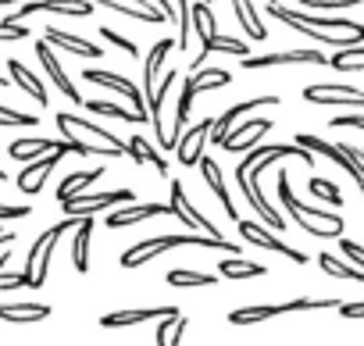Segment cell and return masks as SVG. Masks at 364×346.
Instances as JSON below:
<instances>
[{"instance_id":"ffe728a7","label":"cell","mask_w":364,"mask_h":346,"mask_svg":"<svg viewBox=\"0 0 364 346\" xmlns=\"http://www.w3.org/2000/svg\"><path fill=\"white\" fill-rule=\"evenodd\" d=\"M125 157H129L132 164H154L157 175H161V179H168V164H164L161 150H157L143 132H132V136L125 139Z\"/></svg>"},{"instance_id":"2e32d148","label":"cell","mask_w":364,"mask_h":346,"mask_svg":"<svg viewBox=\"0 0 364 346\" xmlns=\"http://www.w3.org/2000/svg\"><path fill=\"white\" fill-rule=\"evenodd\" d=\"M36 58H40V65H43V72H47V79L54 82V90L58 93H65L72 104H82V93L72 86V79H68V72L61 68V61H58V54H54V47L47 43V40H40L36 43Z\"/></svg>"},{"instance_id":"c3c4849f","label":"cell","mask_w":364,"mask_h":346,"mask_svg":"<svg viewBox=\"0 0 364 346\" xmlns=\"http://www.w3.org/2000/svg\"><path fill=\"white\" fill-rule=\"evenodd\" d=\"M15 243V232L11 229H0V247H11Z\"/></svg>"},{"instance_id":"e575fe53","label":"cell","mask_w":364,"mask_h":346,"mask_svg":"<svg viewBox=\"0 0 364 346\" xmlns=\"http://www.w3.org/2000/svg\"><path fill=\"white\" fill-rule=\"evenodd\" d=\"M164 282H168V286H178V289H193V286H215V282H218V275L178 268V271H168V275H164Z\"/></svg>"},{"instance_id":"b9f144b4","label":"cell","mask_w":364,"mask_h":346,"mask_svg":"<svg viewBox=\"0 0 364 346\" xmlns=\"http://www.w3.org/2000/svg\"><path fill=\"white\" fill-rule=\"evenodd\" d=\"M26 36L29 29H22V22H0V43H18Z\"/></svg>"},{"instance_id":"7402d4cb","label":"cell","mask_w":364,"mask_h":346,"mask_svg":"<svg viewBox=\"0 0 364 346\" xmlns=\"http://www.w3.org/2000/svg\"><path fill=\"white\" fill-rule=\"evenodd\" d=\"M161 215H168V204H129L122 211H107V229H125V225L150 222V218H161Z\"/></svg>"},{"instance_id":"1f68e13d","label":"cell","mask_w":364,"mask_h":346,"mask_svg":"<svg viewBox=\"0 0 364 346\" xmlns=\"http://www.w3.org/2000/svg\"><path fill=\"white\" fill-rule=\"evenodd\" d=\"M218 275L222 279H261V275H268V268L257 261H247V257H222Z\"/></svg>"},{"instance_id":"60d3db41","label":"cell","mask_w":364,"mask_h":346,"mask_svg":"<svg viewBox=\"0 0 364 346\" xmlns=\"http://www.w3.org/2000/svg\"><path fill=\"white\" fill-rule=\"evenodd\" d=\"M29 289V279L22 271H8V268H0V293H11V289Z\"/></svg>"},{"instance_id":"4316f807","label":"cell","mask_w":364,"mask_h":346,"mask_svg":"<svg viewBox=\"0 0 364 346\" xmlns=\"http://www.w3.org/2000/svg\"><path fill=\"white\" fill-rule=\"evenodd\" d=\"M232 15H236L240 29L250 40H268V29H264V22H261V15L254 8V0H232Z\"/></svg>"},{"instance_id":"9a60e30c","label":"cell","mask_w":364,"mask_h":346,"mask_svg":"<svg viewBox=\"0 0 364 346\" xmlns=\"http://www.w3.org/2000/svg\"><path fill=\"white\" fill-rule=\"evenodd\" d=\"M247 72L257 68H286V65H328L321 50H282V54H264V58H240Z\"/></svg>"},{"instance_id":"7a4b0ae2","label":"cell","mask_w":364,"mask_h":346,"mask_svg":"<svg viewBox=\"0 0 364 346\" xmlns=\"http://www.w3.org/2000/svg\"><path fill=\"white\" fill-rule=\"evenodd\" d=\"M54 125H58V132H61V139H68V143H82L86 146V157H111V161H122L125 157V143L122 139H114L107 129H100V125H93V121H86V118H79V114H65V111H54Z\"/></svg>"},{"instance_id":"f546056e","label":"cell","mask_w":364,"mask_h":346,"mask_svg":"<svg viewBox=\"0 0 364 346\" xmlns=\"http://www.w3.org/2000/svg\"><path fill=\"white\" fill-rule=\"evenodd\" d=\"M104 175V168H90V171H68V175L61 179V186H58V204L61 200H68V197H79V193H86L97 179Z\"/></svg>"},{"instance_id":"d6986e66","label":"cell","mask_w":364,"mask_h":346,"mask_svg":"<svg viewBox=\"0 0 364 346\" xmlns=\"http://www.w3.org/2000/svg\"><path fill=\"white\" fill-rule=\"evenodd\" d=\"M93 4L107 8V11H118L125 18H136V22H146V26H164L168 18L150 4V0H93Z\"/></svg>"},{"instance_id":"30bf717a","label":"cell","mask_w":364,"mask_h":346,"mask_svg":"<svg viewBox=\"0 0 364 346\" xmlns=\"http://www.w3.org/2000/svg\"><path fill=\"white\" fill-rule=\"evenodd\" d=\"M61 157H65V150H50V153H43V157L29 161V164L18 171L15 186H18L26 197H40V193H43V186H47V179H50V171H58Z\"/></svg>"},{"instance_id":"74e56055","label":"cell","mask_w":364,"mask_h":346,"mask_svg":"<svg viewBox=\"0 0 364 346\" xmlns=\"http://www.w3.org/2000/svg\"><path fill=\"white\" fill-rule=\"evenodd\" d=\"M307 190H311L318 200H325V204H332V207H343V193H339L336 183H328V179H311Z\"/></svg>"},{"instance_id":"5bb4252c","label":"cell","mask_w":364,"mask_h":346,"mask_svg":"<svg viewBox=\"0 0 364 346\" xmlns=\"http://www.w3.org/2000/svg\"><path fill=\"white\" fill-rule=\"evenodd\" d=\"M211 129H215V118H200L197 125H190L186 132L178 136L175 150H178V164L193 168L200 157H204V146L211 143Z\"/></svg>"},{"instance_id":"4dcf8cb0","label":"cell","mask_w":364,"mask_h":346,"mask_svg":"<svg viewBox=\"0 0 364 346\" xmlns=\"http://www.w3.org/2000/svg\"><path fill=\"white\" fill-rule=\"evenodd\" d=\"M171 47H175V40H157V43L150 47V54L143 58V82H146V97L154 93V82H157V72H161V65H164V58L171 54Z\"/></svg>"},{"instance_id":"d6a6232c","label":"cell","mask_w":364,"mask_h":346,"mask_svg":"<svg viewBox=\"0 0 364 346\" xmlns=\"http://www.w3.org/2000/svg\"><path fill=\"white\" fill-rule=\"evenodd\" d=\"M318 268H321L325 275H332V279H346V282H357V286H364V271H360L357 264H346V261H339L336 254H318Z\"/></svg>"},{"instance_id":"681fc988","label":"cell","mask_w":364,"mask_h":346,"mask_svg":"<svg viewBox=\"0 0 364 346\" xmlns=\"http://www.w3.org/2000/svg\"><path fill=\"white\" fill-rule=\"evenodd\" d=\"M15 4V0H0V8H11Z\"/></svg>"},{"instance_id":"836d02e7","label":"cell","mask_w":364,"mask_h":346,"mask_svg":"<svg viewBox=\"0 0 364 346\" xmlns=\"http://www.w3.org/2000/svg\"><path fill=\"white\" fill-rule=\"evenodd\" d=\"M190 82L197 93H208V90H222L232 82V72L229 68H193L190 72Z\"/></svg>"},{"instance_id":"603a6c76","label":"cell","mask_w":364,"mask_h":346,"mask_svg":"<svg viewBox=\"0 0 364 346\" xmlns=\"http://www.w3.org/2000/svg\"><path fill=\"white\" fill-rule=\"evenodd\" d=\"M43 40H47L50 47H58V50H68V54H79V58H104V50H100L97 43H90V40H79V36H72V33L58 29V26H47Z\"/></svg>"},{"instance_id":"f5cc1de1","label":"cell","mask_w":364,"mask_h":346,"mask_svg":"<svg viewBox=\"0 0 364 346\" xmlns=\"http://www.w3.org/2000/svg\"><path fill=\"white\" fill-rule=\"evenodd\" d=\"M300 4H304V0H300Z\"/></svg>"},{"instance_id":"f1b7e54d","label":"cell","mask_w":364,"mask_h":346,"mask_svg":"<svg viewBox=\"0 0 364 346\" xmlns=\"http://www.w3.org/2000/svg\"><path fill=\"white\" fill-rule=\"evenodd\" d=\"M186 328H190V318L186 314H171V318H157V332H154V342L157 346H178L182 342V335H186Z\"/></svg>"},{"instance_id":"7dc6e473","label":"cell","mask_w":364,"mask_h":346,"mask_svg":"<svg viewBox=\"0 0 364 346\" xmlns=\"http://www.w3.org/2000/svg\"><path fill=\"white\" fill-rule=\"evenodd\" d=\"M339 318H364V300H353V303H339Z\"/></svg>"},{"instance_id":"6da1fadb","label":"cell","mask_w":364,"mask_h":346,"mask_svg":"<svg viewBox=\"0 0 364 346\" xmlns=\"http://www.w3.org/2000/svg\"><path fill=\"white\" fill-rule=\"evenodd\" d=\"M264 11L272 18H279L282 26L318 40V43H328V47H357L364 43V26L360 22H346V18H328V15H307V11H293L279 0H264Z\"/></svg>"},{"instance_id":"cb8c5ba5","label":"cell","mask_w":364,"mask_h":346,"mask_svg":"<svg viewBox=\"0 0 364 346\" xmlns=\"http://www.w3.org/2000/svg\"><path fill=\"white\" fill-rule=\"evenodd\" d=\"M54 314L50 303H0V321H11V325H36L47 321Z\"/></svg>"},{"instance_id":"3957f363","label":"cell","mask_w":364,"mask_h":346,"mask_svg":"<svg viewBox=\"0 0 364 346\" xmlns=\"http://www.w3.org/2000/svg\"><path fill=\"white\" fill-rule=\"evenodd\" d=\"M279 200H282L286 215L296 222V229H304L307 236H318V239H339L343 236V218L332 215V211H321V207H311V204L296 200L286 171H279Z\"/></svg>"},{"instance_id":"484cf974","label":"cell","mask_w":364,"mask_h":346,"mask_svg":"<svg viewBox=\"0 0 364 346\" xmlns=\"http://www.w3.org/2000/svg\"><path fill=\"white\" fill-rule=\"evenodd\" d=\"M90 239H93V218H79L75 239H72V268L79 275L90 271Z\"/></svg>"},{"instance_id":"9c48e42d","label":"cell","mask_w":364,"mask_h":346,"mask_svg":"<svg viewBox=\"0 0 364 346\" xmlns=\"http://www.w3.org/2000/svg\"><path fill=\"white\" fill-rule=\"evenodd\" d=\"M240 239H243V243H250V247H257V250L282 254V257H289L293 264H307V261H311L304 250L286 247L282 239H275V236H272V229H268V225H261V222H240Z\"/></svg>"},{"instance_id":"d590c367","label":"cell","mask_w":364,"mask_h":346,"mask_svg":"<svg viewBox=\"0 0 364 346\" xmlns=\"http://www.w3.org/2000/svg\"><path fill=\"white\" fill-rule=\"evenodd\" d=\"M232 54V58H250V47L243 43V40H236V36H211V43H208V50H204V58H211V54Z\"/></svg>"},{"instance_id":"ee69618b","label":"cell","mask_w":364,"mask_h":346,"mask_svg":"<svg viewBox=\"0 0 364 346\" xmlns=\"http://www.w3.org/2000/svg\"><path fill=\"white\" fill-rule=\"evenodd\" d=\"M33 207L29 204H0V222H18V218H29Z\"/></svg>"},{"instance_id":"f907efd6","label":"cell","mask_w":364,"mask_h":346,"mask_svg":"<svg viewBox=\"0 0 364 346\" xmlns=\"http://www.w3.org/2000/svg\"><path fill=\"white\" fill-rule=\"evenodd\" d=\"M4 179H8V171H4V168H0V183H4Z\"/></svg>"},{"instance_id":"e0dca14e","label":"cell","mask_w":364,"mask_h":346,"mask_svg":"<svg viewBox=\"0 0 364 346\" xmlns=\"http://www.w3.org/2000/svg\"><path fill=\"white\" fill-rule=\"evenodd\" d=\"M178 314V307H132V310H111L100 314V328H132V325H146L157 318H171Z\"/></svg>"},{"instance_id":"52a82bcc","label":"cell","mask_w":364,"mask_h":346,"mask_svg":"<svg viewBox=\"0 0 364 346\" xmlns=\"http://www.w3.org/2000/svg\"><path fill=\"white\" fill-rule=\"evenodd\" d=\"M93 0H26V4L8 18V22H26L29 15H68V18H90Z\"/></svg>"},{"instance_id":"d4e9b609","label":"cell","mask_w":364,"mask_h":346,"mask_svg":"<svg viewBox=\"0 0 364 346\" xmlns=\"http://www.w3.org/2000/svg\"><path fill=\"white\" fill-rule=\"evenodd\" d=\"M50 150H61V139L36 136V139H15V143L8 146V153H11L15 161H22V164H29V161H36V157L50 153Z\"/></svg>"},{"instance_id":"4fadbf2b","label":"cell","mask_w":364,"mask_h":346,"mask_svg":"<svg viewBox=\"0 0 364 346\" xmlns=\"http://www.w3.org/2000/svg\"><path fill=\"white\" fill-rule=\"evenodd\" d=\"M264 107H279V97H275V93H261V97H254V100H240V104L225 107V114H218V118H215L211 143L218 146V143H222V136H225V132L243 118V114H254V111H264Z\"/></svg>"},{"instance_id":"277c9868","label":"cell","mask_w":364,"mask_h":346,"mask_svg":"<svg viewBox=\"0 0 364 346\" xmlns=\"http://www.w3.org/2000/svg\"><path fill=\"white\" fill-rule=\"evenodd\" d=\"M75 225H79V218H65V222L43 229V232L33 239V247H29V254H26V268H22V275L29 279V289H43V286H47L54 247H58V239H61L68 229H75Z\"/></svg>"},{"instance_id":"8fae6325","label":"cell","mask_w":364,"mask_h":346,"mask_svg":"<svg viewBox=\"0 0 364 346\" xmlns=\"http://www.w3.org/2000/svg\"><path fill=\"white\" fill-rule=\"evenodd\" d=\"M272 118H247V121H240V125H232L225 136H222V150H229V153H247L250 146H257L261 143V136L264 132H272Z\"/></svg>"},{"instance_id":"816d5d0a","label":"cell","mask_w":364,"mask_h":346,"mask_svg":"<svg viewBox=\"0 0 364 346\" xmlns=\"http://www.w3.org/2000/svg\"><path fill=\"white\" fill-rule=\"evenodd\" d=\"M208 4H211V0H208Z\"/></svg>"},{"instance_id":"f6af8a7d","label":"cell","mask_w":364,"mask_h":346,"mask_svg":"<svg viewBox=\"0 0 364 346\" xmlns=\"http://www.w3.org/2000/svg\"><path fill=\"white\" fill-rule=\"evenodd\" d=\"M339 250H343V257H350V261L364 271V247H360V243H353V239H339Z\"/></svg>"},{"instance_id":"44dd1931","label":"cell","mask_w":364,"mask_h":346,"mask_svg":"<svg viewBox=\"0 0 364 346\" xmlns=\"http://www.w3.org/2000/svg\"><path fill=\"white\" fill-rule=\"evenodd\" d=\"M8 75H11V82H15L18 90H26L40 107H47V104H50V93H47L43 79H40L36 72H29V68L22 65V58H8Z\"/></svg>"},{"instance_id":"ab89813d","label":"cell","mask_w":364,"mask_h":346,"mask_svg":"<svg viewBox=\"0 0 364 346\" xmlns=\"http://www.w3.org/2000/svg\"><path fill=\"white\" fill-rule=\"evenodd\" d=\"M100 36H104V40H107L111 47H118V50H125L129 58H139V47H136L132 40H125V36H118V33H114L111 26H104V29H100Z\"/></svg>"},{"instance_id":"8992f818","label":"cell","mask_w":364,"mask_h":346,"mask_svg":"<svg viewBox=\"0 0 364 346\" xmlns=\"http://www.w3.org/2000/svg\"><path fill=\"white\" fill-rule=\"evenodd\" d=\"M168 215L171 218H178L186 229H197V232H204V236H215V239H225L222 236V229H215V222L211 218H204L200 211H197V204L193 200H186V190H182V183L178 179H171V200H168Z\"/></svg>"},{"instance_id":"f35d334b","label":"cell","mask_w":364,"mask_h":346,"mask_svg":"<svg viewBox=\"0 0 364 346\" xmlns=\"http://www.w3.org/2000/svg\"><path fill=\"white\" fill-rule=\"evenodd\" d=\"M0 125H8V129H33V125H40V114H22L15 107L0 104Z\"/></svg>"},{"instance_id":"bcb514c9","label":"cell","mask_w":364,"mask_h":346,"mask_svg":"<svg viewBox=\"0 0 364 346\" xmlns=\"http://www.w3.org/2000/svg\"><path fill=\"white\" fill-rule=\"evenodd\" d=\"M328 125L332 129H364V114H336Z\"/></svg>"},{"instance_id":"8d00e7d4","label":"cell","mask_w":364,"mask_h":346,"mask_svg":"<svg viewBox=\"0 0 364 346\" xmlns=\"http://www.w3.org/2000/svg\"><path fill=\"white\" fill-rule=\"evenodd\" d=\"M86 107H90L93 114H107V118H114V121H143L136 111H125V107H118V104H111V100H86Z\"/></svg>"},{"instance_id":"83f0119b","label":"cell","mask_w":364,"mask_h":346,"mask_svg":"<svg viewBox=\"0 0 364 346\" xmlns=\"http://www.w3.org/2000/svg\"><path fill=\"white\" fill-rule=\"evenodd\" d=\"M197 164H200V171H204V179H208V186L215 190L218 204L225 207V215H229V218H236V204L229 200V190H225V179H222V168H218V161H215V157H200Z\"/></svg>"},{"instance_id":"ba28073f","label":"cell","mask_w":364,"mask_h":346,"mask_svg":"<svg viewBox=\"0 0 364 346\" xmlns=\"http://www.w3.org/2000/svg\"><path fill=\"white\" fill-rule=\"evenodd\" d=\"M82 79L93 82V86H104V90H111V93H118V97H125V100L136 107V114H139L143 121H150V114H146V97L139 93V86H132V79H125V75H118V72H104V68H86Z\"/></svg>"},{"instance_id":"7bdbcfd3","label":"cell","mask_w":364,"mask_h":346,"mask_svg":"<svg viewBox=\"0 0 364 346\" xmlns=\"http://www.w3.org/2000/svg\"><path fill=\"white\" fill-rule=\"evenodd\" d=\"M328 65H332L336 72H364V58H346L343 50H339L336 58H328Z\"/></svg>"},{"instance_id":"7c38bea8","label":"cell","mask_w":364,"mask_h":346,"mask_svg":"<svg viewBox=\"0 0 364 346\" xmlns=\"http://www.w3.org/2000/svg\"><path fill=\"white\" fill-rule=\"evenodd\" d=\"M304 100L307 104H332V107H360L364 111V93L353 86H339V82H314L304 86Z\"/></svg>"},{"instance_id":"ac0fdd59","label":"cell","mask_w":364,"mask_h":346,"mask_svg":"<svg viewBox=\"0 0 364 346\" xmlns=\"http://www.w3.org/2000/svg\"><path fill=\"white\" fill-rule=\"evenodd\" d=\"M154 8L178 29V36H175V47H182V50H190V43H193V26H190V0H154Z\"/></svg>"},{"instance_id":"5b68a950","label":"cell","mask_w":364,"mask_h":346,"mask_svg":"<svg viewBox=\"0 0 364 346\" xmlns=\"http://www.w3.org/2000/svg\"><path fill=\"white\" fill-rule=\"evenodd\" d=\"M136 200L132 190H111V193H79V197H68L61 200V211L68 218H93L97 211H114L118 204H129Z\"/></svg>"}]
</instances>
